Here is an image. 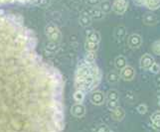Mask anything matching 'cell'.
I'll use <instances>...</instances> for the list:
<instances>
[{
	"label": "cell",
	"mask_w": 160,
	"mask_h": 132,
	"mask_svg": "<svg viewBox=\"0 0 160 132\" xmlns=\"http://www.w3.org/2000/svg\"><path fill=\"white\" fill-rule=\"evenodd\" d=\"M157 95L160 96V86H158V89H157Z\"/></svg>",
	"instance_id": "35"
},
{
	"label": "cell",
	"mask_w": 160,
	"mask_h": 132,
	"mask_svg": "<svg viewBox=\"0 0 160 132\" xmlns=\"http://www.w3.org/2000/svg\"><path fill=\"white\" fill-rule=\"evenodd\" d=\"M65 81L20 15L0 10V132H64Z\"/></svg>",
	"instance_id": "1"
},
{
	"label": "cell",
	"mask_w": 160,
	"mask_h": 132,
	"mask_svg": "<svg viewBox=\"0 0 160 132\" xmlns=\"http://www.w3.org/2000/svg\"><path fill=\"white\" fill-rule=\"evenodd\" d=\"M126 66H128V60H126V58L124 56H121V55H119V56H118L117 58L114 59V67H115V69L121 71L123 68H125Z\"/></svg>",
	"instance_id": "14"
},
{
	"label": "cell",
	"mask_w": 160,
	"mask_h": 132,
	"mask_svg": "<svg viewBox=\"0 0 160 132\" xmlns=\"http://www.w3.org/2000/svg\"><path fill=\"white\" fill-rule=\"evenodd\" d=\"M71 113L75 117H82L86 114V107L82 103H75L71 109Z\"/></svg>",
	"instance_id": "9"
},
{
	"label": "cell",
	"mask_w": 160,
	"mask_h": 132,
	"mask_svg": "<svg viewBox=\"0 0 160 132\" xmlns=\"http://www.w3.org/2000/svg\"><path fill=\"white\" fill-rule=\"evenodd\" d=\"M86 95H87L84 92L79 91V90H75L73 97H74V100L76 101V103H82L86 98Z\"/></svg>",
	"instance_id": "22"
},
{
	"label": "cell",
	"mask_w": 160,
	"mask_h": 132,
	"mask_svg": "<svg viewBox=\"0 0 160 132\" xmlns=\"http://www.w3.org/2000/svg\"><path fill=\"white\" fill-rule=\"evenodd\" d=\"M44 31H45L47 39L52 43H58L62 39V32L59 29V27L54 23H48L45 26Z\"/></svg>",
	"instance_id": "3"
},
{
	"label": "cell",
	"mask_w": 160,
	"mask_h": 132,
	"mask_svg": "<svg viewBox=\"0 0 160 132\" xmlns=\"http://www.w3.org/2000/svg\"><path fill=\"white\" fill-rule=\"evenodd\" d=\"M142 21H143V23L148 26H153L157 23V17L155 14H153L151 12H146L143 15Z\"/></svg>",
	"instance_id": "12"
},
{
	"label": "cell",
	"mask_w": 160,
	"mask_h": 132,
	"mask_svg": "<svg viewBox=\"0 0 160 132\" xmlns=\"http://www.w3.org/2000/svg\"><path fill=\"white\" fill-rule=\"evenodd\" d=\"M114 37L115 39L118 40V41H121L122 39H124V37L126 36V28L124 26H118L115 28L114 30Z\"/></svg>",
	"instance_id": "19"
},
{
	"label": "cell",
	"mask_w": 160,
	"mask_h": 132,
	"mask_svg": "<svg viewBox=\"0 0 160 132\" xmlns=\"http://www.w3.org/2000/svg\"><path fill=\"white\" fill-rule=\"evenodd\" d=\"M96 132H109V130L106 125H101L97 128Z\"/></svg>",
	"instance_id": "31"
},
{
	"label": "cell",
	"mask_w": 160,
	"mask_h": 132,
	"mask_svg": "<svg viewBox=\"0 0 160 132\" xmlns=\"http://www.w3.org/2000/svg\"><path fill=\"white\" fill-rule=\"evenodd\" d=\"M106 101H119V93L117 90H109L106 95Z\"/></svg>",
	"instance_id": "17"
},
{
	"label": "cell",
	"mask_w": 160,
	"mask_h": 132,
	"mask_svg": "<svg viewBox=\"0 0 160 132\" xmlns=\"http://www.w3.org/2000/svg\"><path fill=\"white\" fill-rule=\"evenodd\" d=\"M79 21H80V24H81L82 27L87 28V27H89L92 24V17L90 16V14H89L88 11H82V12L80 14Z\"/></svg>",
	"instance_id": "10"
},
{
	"label": "cell",
	"mask_w": 160,
	"mask_h": 132,
	"mask_svg": "<svg viewBox=\"0 0 160 132\" xmlns=\"http://www.w3.org/2000/svg\"><path fill=\"white\" fill-rule=\"evenodd\" d=\"M151 121H157V120H160V110H156L154 111L152 114H151Z\"/></svg>",
	"instance_id": "28"
},
{
	"label": "cell",
	"mask_w": 160,
	"mask_h": 132,
	"mask_svg": "<svg viewBox=\"0 0 160 132\" xmlns=\"http://www.w3.org/2000/svg\"><path fill=\"white\" fill-rule=\"evenodd\" d=\"M112 119L117 120V121H121L125 117V111L123 108H121L118 106V108H115L114 110L112 111Z\"/></svg>",
	"instance_id": "15"
},
{
	"label": "cell",
	"mask_w": 160,
	"mask_h": 132,
	"mask_svg": "<svg viewBox=\"0 0 160 132\" xmlns=\"http://www.w3.org/2000/svg\"><path fill=\"white\" fill-rule=\"evenodd\" d=\"M112 11L118 15H122L128 8V0H113L112 3Z\"/></svg>",
	"instance_id": "4"
},
{
	"label": "cell",
	"mask_w": 160,
	"mask_h": 132,
	"mask_svg": "<svg viewBox=\"0 0 160 132\" xmlns=\"http://www.w3.org/2000/svg\"><path fill=\"white\" fill-rule=\"evenodd\" d=\"M107 106L110 111L114 110L115 108H118L119 106V101H106Z\"/></svg>",
	"instance_id": "26"
},
{
	"label": "cell",
	"mask_w": 160,
	"mask_h": 132,
	"mask_svg": "<svg viewBox=\"0 0 160 132\" xmlns=\"http://www.w3.org/2000/svg\"><path fill=\"white\" fill-rule=\"evenodd\" d=\"M37 2V0H0V6L8 4H29Z\"/></svg>",
	"instance_id": "16"
},
{
	"label": "cell",
	"mask_w": 160,
	"mask_h": 132,
	"mask_svg": "<svg viewBox=\"0 0 160 132\" xmlns=\"http://www.w3.org/2000/svg\"><path fill=\"white\" fill-rule=\"evenodd\" d=\"M120 80V76L119 74H118L117 71H109V73L107 75V81L108 84L110 85H115V84H118V81Z\"/></svg>",
	"instance_id": "18"
},
{
	"label": "cell",
	"mask_w": 160,
	"mask_h": 132,
	"mask_svg": "<svg viewBox=\"0 0 160 132\" xmlns=\"http://www.w3.org/2000/svg\"><path fill=\"white\" fill-rule=\"evenodd\" d=\"M100 2H101V0H86V3L92 7L97 6L98 4H100Z\"/></svg>",
	"instance_id": "29"
},
{
	"label": "cell",
	"mask_w": 160,
	"mask_h": 132,
	"mask_svg": "<svg viewBox=\"0 0 160 132\" xmlns=\"http://www.w3.org/2000/svg\"><path fill=\"white\" fill-rule=\"evenodd\" d=\"M100 9L102 11L103 14H108L112 11V3H110L109 0H102L100 2Z\"/></svg>",
	"instance_id": "20"
},
{
	"label": "cell",
	"mask_w": 160,
	"mask_h": 132,
	"mask_svg": "<svg viewBox=\"0 0 160 132\" xmlns=\"http://www.w3.org/2000/svg\"><path fill=\"white\" fill-rule=\"evenodd\" d=\"M84 59L86 60V61L91 62V63L96 62V59H97V53H95V52H86Z\"/></svg>",
	"instance_id": "24"
},
{
	"label": "cell",
	"mask_w": 160,
	"mask_h": 132,
	"mask_svg": "<svg viewBox=\"0 0 160 132\" xmlns=\"http://www.w3.org/2000/svg\"><path fill=\"white\" fill-rule=\"evenodd\" d=\"M149 71H151L152 74H154V75H158L160 73V65L155 62L151 66V68L149 69Z\"/></svg>",
	"instance_id": "27"
},
{
	"label": "cell",
	"mask_w": 160,
	"mask_h": 132,
	"mask_svg": "<svg viewBox=\"0 0 160 132\" xmlns=\"http://www.w3.org/2000/svg\"><path fill=\"white\" fill-rule=\"evenodd\" d=\"M136 110H137V112H138L139 114L143 115V114H146V113H147V111H148V107H147V105H146L145 103H140L139 105H137Z\"/></svg>",
	"instance_id": "25"
},
{
	"label": "cell",
	"mask_w": 160,
	"mask_h": 132,
	"mask_svg": "<svg viewBox=\"0 0 160 132\" xmlns=\"http://www.w3.org/2000/svg\"><path fill=\"white\" fill-rule=\"evenodd\" d=\"M102 71L96 62L91 63L82 59L77 65L75 71V90L84 93L92 92L101 84Z\"/></svg>",
	"instance_id": "2"
},
{
	"label": "cell",
	"mask_w": 160,
	"mask_h": 132,
	"mask_svg": "<svg viewBox=\"0 0 160 132\" xmlns=\"http://www.w3.org/2000/svg\"><path fill=\"white\" fill-rule=\"evenodd\" d=\"M133 3L137 6H144V0H133Z\"/></svg>",
	"instance_id": "32"
},
{
	"label": "cell",
	"mask_w": 160,
	"mask_h": 132,
	"mask_svg": "<svg viewBox=\"0 0 160 132\" xmlns=\"http://www.w3.org/2000/svg\"><path fill=\"white\" fill-rule=\"evenodd\" d=\"M155 63V60H154L153 56H151L150 54H144L143 56L140 58L139 61V67L142 70H149L151 68V66Z\"/></svg>",
	"instance_id": "8"
},
{
	"label": "cell",
	"mask_w": 160,
	"mask_h": 132,
	"mask_svg": "<svg viewBox=\"0 0 160 132\" xmlns=\"http://www.w3.org/2000/svg\"><path fill=\"white\" fill-rule=\"evenodd\" d=\"M152 53L156 56H160V40H156L152 43L151 45Z\"/></svg>",
	"instance_id": "23"
},
{
	"label": "cell",
	"mask_w": 160,
	"mask_h": 132,
	"mask_svg": "<svg viewBox=\"0 0 160 132\" xmlns=\"http://www.w3.org/2000/svg\"><path fill=\"white\" fill-rule=\"evenodd\" d=\"M152 128L156 131H160V120H157V121H152Z\"/></svg>",
	"instance_id": "30"
},
{
	"label": "cell",
	"mask_w": 160,
	"mask_h": 132,
	"mask_svg": "<svg viewBox=\"0 0 160 132\" xmlns=\"http://www.w3.org/2000/svg\"><path fill=\"white\" fill-rule=\"evenodd\" d=\"M88 12H89L92 20H102L104 17V14L102 13V11L100 9V7H97V6L92 7Z\"/></svg>",
	"instance_id": "13"
},
{
	"label": "cell",
	"mask_w": 160,
	"mask_h": 132,
	"mask_svg": "<svg viewBox=\"0 0 160 132\" xmlns=\"http://www.w3.org/2000/svg\"><path fill=\"white\" fill-rule=\"evenodd\" d=\"M101 34L100 32L95 31V30H91L87 33V37H86V41H89L92 43H96V44H100L101 43Z\"/></svg>",
	"instance_id": "11"
},
{
	"label": "cell",
	"mask_w": 160,
	"mask_h": 132,
	"mask_svg": "<svg viewBox=\"0 0 160 132\" xmlns=\"http://www.w3.org/2000/svg\"><path fill=\"white\" fill-rule=\"evenodd\" d=\"M135 75L136 73H135L134 68H132L131 66L128 65L125 68H123L120 71L119 76H120V79H122L125 81H130L135 78Z\"/></svg>",
	"instance_id": "7"
},
{
	"label": "cell",
	"mask_w": 160,
	"mask_h": 132,
	"mask_svg": "<svg viewBox=\"0 0 160 132\" xmlns=\"http://www.w3.org/2000/svg\"><path fill=\"white\" fill-rule=\"evenodd\" d=\"M142 37L139 34H137V33L130 34L128 38V45L129 48L133 49V50L140 48L142 45Z\"/></svg>",
	"instance_id": "5"
},
{
	"label": "cell",
	"mask_w": 160,
	"mask_h": 132,
	"mask_svg": "<svg viewBox=\"0 0 160 132\" xmlns=\"http://www.w3.org/2000/svg\"><path fill=\"white\" fill-rule=\"evenodd\" d=\"M155 82H156V85L158 86H160V76H157L156 78H155Z\"/></svg>",
	"instance_id": "34"
},
{
	"label": "cell",
	"mask_w": 160,
	"mask_h": 132,
	"mask_svg": "<svg viewBox=\"0 0 160 132\" xmlns=\"http://www.w3.org/2000/svg\"><path fill=\"white\" fill-rule=\"evenodd\" d=\"M37 2L40 5H42V6H46V5H48L49 2H50V0H37Z\"/></svg>",
	"instance_id": "33"
},
{
	"label": "cell",
	"mask_w": 160,
	"mask_h": 132,
	"mask_svg": "<svg viewBox=\"0 0 160 132\" xmlns=\"http://www.w3.org/2000/svg\"><path fill=\"white\" fill-rule=\"evenodd\" d=\"M144 6L151 11L160 8V0H144Z\"/></svg>",
	"instance_id": "21"
},
{
	"label": "cell",
	"mask_w": 160,
	"mask_h": 132,
	"mask_svg": "<svg viewBox=\"0 0 160 132\" xmlns=\"http://www.w3.org/2000/svg\"><path fill=\"white\" fill-rule=\"evenodd\" d=\"M90 100L95 105H102L106 102V95L101 90H93L91 92Z\"/></svg>",
	"instance_id": "6"
},
{
	"label": "cell",
	"mask_w": 160,
	"mask_h": 132,
	"mask_svg": "<svg viewBox=\"0 0 160 132\" xmlns=\"http://www.w3.org/2000/svg\"><path fill=\"white\" fill-rule=\"evenodd\" d=\"M101 1H102V0H101Z\"/></svg>",
	"instance_id": "36"
}]
</instances>
